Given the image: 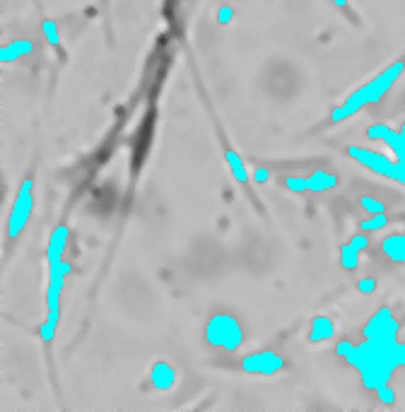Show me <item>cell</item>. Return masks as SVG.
I'll list each match as a JSON object with an SVG mask.
<instances>
[{
	"mask_svg": "<svg viewBox=\"0 0 405 412\" xmlns=\"http://www.w3.org/2000/svg\"><path fill=\"white\" fill-rule=\"evenodd\" d=\"M364 135L369 137V140L386 142V145L391 147V152L396 154V159L405 167V137L401 135V130L389 128L386 123H372V126L364 130Z\"/></svg>",
	"mask_w": 405,
	"mask_h": 412,
	"instance_id": "cell-8",
	"label": "cell"
},
{
	"mask_svg": "<svg viewBox=\"0 0 405 412\" xmlns=\"http://www.w3.org/2000/svg\"><path fill=\"white\" fill-rule=\"evenodd\" d=\"M333 5H338V8H347V0H331Z\"/></svg>",
	"mask_w": 405,
	"mask_h": 412,
	"instance_id": "cell-26",
	"label": "cell"
},
{
	"mask_svg": "<svg viewBox=\"0 0 405 412\" xmlns=\"http://www.w3.org/2000/svg\"><path fill=\"white\" fill-rule=\"evenodd\" d=\"M309 191L311 193H326V191H333L338 186V176L333 171H326V169H316L311 171L309 176Z\"/></svg>",
	"mask_w": 405,
	"mask_h": 412,
	"instance_id": "cell-13",
	"label": "cell"
},
{
	"mask_svg": "<svg viewBox=\"0 0 405 412\" xmlns=\"http://www.w3.org/2000/svg\"><path fill=\"white\" fill-rule=\"evenodd\" d=\"M386 224H389V217H386V212H377V215H372L369 220H362L359 229L369 234V232H379V229H384Z\"/></svg>",
	"mask_w": 405,
	"mask_h": 412,
	"instance_id": "cell-17",
	"label": "cell"
},
{
	"mask_svg": "<svg viewBox=\"0 0 405 412\" xmlns=\"http://www.w3.org/2000/svg\"><path fill=\"white\" fill-rule=\"evenodd\" d=\"M205 342L210 347L224 349V352H236L244 345V328L236 321V316L215 314L205 323Z\"/></svg>",
	"mask_w": 405,
	"mask_h": 412,
	"instance_id": "cell-3",
	"label": "cell"
},
{
	"mask_svg": "<svg viewBox=\"0 0 405 412\" xmlns=\"http://www.w3.org/2000/svg\"><path fill=\"white\" fill-rule=\"evenodd\" d=\"M34 212V181L32 179H24L20 191L15 196V203L10 208V217H8V239H17L24 227H27L29 217Z\"/></svg>",
	"mask_w": 405,
	"mask_h": 412,
	"instance_id": "cell-5",
	"label": "cell"
},
{
	"mask_svg": "<svg viewBox=\"0 0 405 412\" xmlns=\"http://www.w3.org/2000/svg\"><path fill=\"white\" fill-rule=\"evenodd\" d=\"M350 243L357 251H364L367 246H369V239H367V232H359V234H354L352 239H350Z\"/></svg>",
	"mask_w": 405,
	"mask_h": 412,
	"instance_id": "cell-23",
	"label": "cell"
},
{
	"mask_svg": "<svg viewBox=\"0 0 405 412\" xmlns=\"http://www.w3.org/2000/svg\"><path fill=\"white\" fill-rule=\"evenodd\" d=\"M224 159H227V167H229V169H232L234 179L239 181V184H248V171H246L244 159H241L232 147L224 149Z\"/></svg>",
	"mask_w": 405,
	"mask_h": 412,
	"instance_id": "cell-15",
	"label": "cell"
},
{
	"mask_svg": "<svg viewBox=\"0 0 405 412\" xmlns=\"http://www.w3.org/2000/svg\"><path fill=\"white\" fill-rule=\"evenodd\" d=\"M359 205L369 212V215H377V212H386L384 208V203L382 201H377V198H369V196H364V198H359Z\"/></svg>",
	"mask_w": 405,
	"mask_h": 412,
	"instance_id": "cell-20",
	"label": "cell"
},
{
	"mask_svg": "<svg viewBox=\"0 0 405 412\" xmlns=\"http://www.w3.org/2000/svg\"><path fill=\"white\" fill-rule=\"evenodd\" d=\"M268 176H270V174H268V169H263V167H261V169H256V174H253V181H258V184H265Z\"/></svg>",
	"mask_w": 405,
	"mask_h": 412,
	"instance_id": "cell-24",
	"label": "cell"
},
{
	"mask_svg": "<svg viewBox=\"0 0 405 412\" xmlns=\"http://www.w3.org/2000/svg\"><path fill=\"white\" fill-rule=\"evenodd\" d=\"M403 73H405V60H396V63L386 65L382 73L374 75L369 83L357 87L352 95H347V99L340 106H335L333 114H331V121L342 123L345 118L357 114L359 109H364V106L377 104L384 95H389V90L398 83V78H401Z\"/></svg>",
	"mask_w": 405,
	"mask_h": 412,
	"instance_id": "cell-2",
	"label": "cell"
},
{
	"mask_svg": "<svg viewBox=\"0 0 405 412\" xmlns=\"http://www.w3.org/2000/svg\"><path fill=\"white\" fill-rule=\"evenodd\" d=\"M403 220H405V217H403Z\"/></svg>",
	"mask_w": 405,
	"mask_h": 412,
	"instance_id": "cell-28",
	"label": "cell"
},
{
	"mask_svg": "<svg viewBox=\"0 0 405 412\" xmlns=\"http://www.w3.org/2000/svg\"><path fill=\"white\" fill-rule=\"evenodd\" d=\"M377 396H379V401L386 403V405H394V403H396V393H394V389H391L389 384L379 386V389H377Z\"/></svg>",
	"mask_w": 405,
	"mask_h": 412,
	"instance_id": "cell-21",
	"label": "cell"
},
{
	"mask_svg": "<svg viewBox=\"0 0 405 412\" xmlns=\"http://www.w3.org/2000/svg\"><path fill=\"white\" fill-rule=\"evenodd\" d=\"M347 154H350V157L357 162V164H362L369 171L377 174V176H386V179L398 181V184L405 186V167L398 159H391V157H386V154H382V152H374V149L357 147V145L347 147Z\"/></svg>",
	"mask_w": 405,
	"mask_h": 412,
	"instance_id": "cell-4",
	"label": "cell"
},
{
	"mask_svg": "<svg viewBox=\"0 0 405 412\" xmlns=\"http://www.w3.org/2000/svg\"><path fill=\"white\" fill-rule=\"evenodd\" d=\"M401 135L405 137V123H403V126H401Z\"/></svg>",
	"mask_w": 405,
	"mask_h": 412,
	"instance_id": "cell-27",
	"label": "cell"
},
{
	"mask_svg": "<svg viewBox=\"0 0 405 412\" xmlns=\"http://www.w3.org/2000/svg\"><path fill=\"white\" fill-rule=\"evenodd\" d=\"M382 251L391 260H405V234H391L382 241Z\"/></svg>",
	"mask_w": 405,
	"mask_h": 412,
	"instance_id": "cell-14",
	"label": "cell"
},
{
	"mask_svg": "<svg viewBox=\"0 0 405 412\" xmlns=\"http://www.w3.org/2000/svg\"><path fill=\"white\" fill-rule=\"evenodd\" d=\"M149 384L159 391H169L174 389V384H177V371H174V366L167 364V361H157V364L149 369Z\"/></svg>",
	"mask_w": 405,
	"mask_h": 412,
	"instance_id": "cell-10",
	"label": "cell"
},
{
	"mask_svg": "<svg viewBox=\"0 0 405 412\" xmlns=\"http://www.w3.org/2000/svg\"><path fill=\"white\" fill-rule=\"evenodd\" d=\"M335 335V323L331 321V316H314L309 323V340L311 342H321V340H331Z\"/></svg>",
	"mask_w": 405,
	"mask_h": 412,
	"instance_id": "cell-11",
	"label": "cell"
},
{
	"mask_svg": "<svg viewBox=\"0 0 405 412\" xmlns=\"http://www.w3.org/2000/svg\"><path fill=\"white\" fill-rule=\"evenodd\" d=\"M340 265H342V270H350V273L359 268V251L350 241L340 246Z\"/></svg>",
	"mask_w": 405,
	"mask_h": 412,
	"instance_id": "cell-16",
	"label": "cell"
},
{
	"mask_svg": "<svg viewBox=\"0 0 405 412\" xmlns=\"http://www.w3.org/2000/svg\"><path fill=\"white\" fill-rule=\"evenodd\" d=\"M41 29H43V36H46V41L51 43V46H61L58 27H56V22H53V20H43Z\"/></svg>",
	"mask_w": 405,
	"mask_h": 412,
	"instance_id": "cell-18",
	"label": "cell"
},
{
	"mask_svg": "<svg viewBox=\"0 0 405 412\" xmlns=\"http://www.w3.org/2000/svg\"><path fill=\"white\" fill-rule=\"evenodd\" d=\"M398 333H401V323L396 321L394 311L389 307H382L372 314V318L367 321V326L362 328V335L369 340L377 342H396Z\"/></svg>",
	"mask_w": 405,
	"mask_h": 412,
	"instance_id": "cell-6",
	"label": "cell"
},
{
	"mask_svg": "<svg viewBox=\"0 0 405 412\" xmlns=\"http://www.w3.org/2000/svg\"><path fill=\"white\" fill-rule=\"evenodd\" d=\"M32 41L29 39H15L10 43H5V46H0V60L3 63H15V60H20L22 56L32 53Z\"/></svg>",
	"mask_w": 405,
	"mask_h": 412,
	"instance_id": "cell-12",
	"label": "cell"
},
{
	"mask_svg": "<svg viewBox=\"0 0 405 412\" xmlns=\"http://www.w3.org/2000/svg\"><path fill=\"white\" fill-rule=\"evenodd\" d=\"M357 292H362V295H374V292H377V280L374 278H359L357 280Z\"/></svg>",
	"mask_w": 405,
	"mask_h": 412,
	"instance_id": "cell-22",
	"label": "cell"
},
{
	"mask_svg": "<svg viewBox=\"0 0 405 412\" xmlns=\"http://www.w3.org/2000/svg\"><path fill=\"white\" fill-rule=\"evenodd\" d=\"M335 352L350 366L359 371L362 386L377 391L379 386L389 384L398 366L405 364V342H377L364 338L362 342L340 340Z\"/></svg>",
	"mask_w": 405,
	"mask_h": 412,
	"instance_id": "cell-1",
	"label": "cell"
},
{
	"mask_svg": "<svg viewBox=\"0 0 405 412\" xmlns=\"http://www.w3.org/2000/svg\"><path fill=\"white\" fill-rule=\"evenodd\" d=\"M217 20H220V24H227L229 20H232V8H222V10H220V17H217Z\"/></svg>",
	"mask_w": 405,
	"mask_h": 412,
	"instance_id": "cell-25",
	"label": "cell"
},
{
	"mask_svg": "<svg viewBox=\"0 0 405 412\" xmlns=\"http://www.w3.org/2000/svg\"><path fill=\"white\" fill-rule=\"evenodd\" d=\"M285 369V359L275 354L273 349H261V352L244 354L241 359V371L244 374H258V376H270Z\"/></svg>",
	"mask_w": 405,
	"mask_h": 412,
	"instance_id": "cell-7",
	"label": "cell"
},
{
	"mask_svg": "<svg viewBox=\"0 0 405 412\" xmlns=\"http://www.w3.org/2000/svg\"><path fill=\"white\" fill-rule=\"evenodd\" d=\"M285 186H288L290 191H295V193L309 191V181H307V176H288V179H285Z\"/></svg>",
	"mask_w": 405,
	"mask_h": 412,
	"instance_id": "cell-19",
	"label": "cell"
},
{
	"mask_svg": "<svg viewBox=\"0 0 405 412\" xmlns=\"http://www.w3.org/2000/svg\"><path fill=\"white\" fill-rule=\"evenodd\" d=\"M68 239H70V229L68 224H56L51 236H48V246H46V263L48 265H58L63 260V251L68 246Z\"/></svg>",
	"mask_w": 405,
	"mask_h": 412,
	"instance_id": "cell-9",
	"label": "cell"
}]
</instances>
